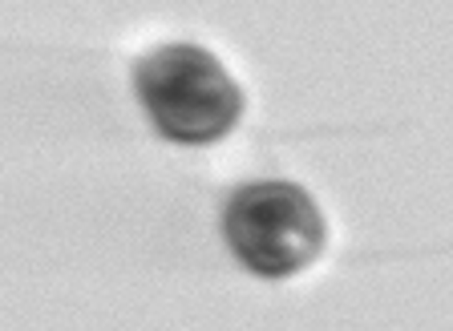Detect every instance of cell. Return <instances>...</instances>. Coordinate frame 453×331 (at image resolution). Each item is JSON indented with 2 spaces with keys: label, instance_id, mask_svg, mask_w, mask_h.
<instances>
[{
  "label": "cell",
  "instance_id": "obj_1",
  "mask_svg": "<svg viewBox=\"0 0 453 331\" xmlns=\"http://www.w3.org/2000/svg\"><path fill=\"white\" fill-rule=\"evenodd\" d=\"M134 86L154 130L179 146L219 142L243 114V89L203 45H158L138 61Z\"/></svg>",
  "mask_w": 453,
  "mask_h": 331
},
{
  "label": "cell",
  "instance_id": "obj_2",
  "mask_svg": "<svg viewBox=\"0 0 453 331\" xmlns=\"http://www.w3.org/2000/svg\"><path fill=\"white\" fill-rule=\"evenodd\" d=\"M231 255L259 279H292L320 259L328 243L320 207L296 182H247L223 207Z\"/></svg>",
  "mask_w": 453,
  "mask_h": 331
}]
</instances>
